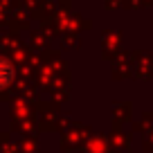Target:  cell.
Segmentation results:
<instances>
[{"label": "cell", "instance_id": "cell-1", "mask_svg": "<svg viewBox=\"0 0 153 153\" xmlns=\"http://www.w3.org/2000/svg\"><path fill=\"white\" fill-rule=\"evenodd\" d=\"M11 81H14V68L9 61L0 59V88H7Z\"/></svg>", "mask_w": 153, "mask_h": 153}]
</instances>
